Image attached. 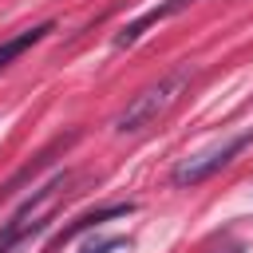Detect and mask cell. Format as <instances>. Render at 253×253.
Masks as SVG:
<instances>
[{"label":"cell","instance_id":"1","mask_svg":"<svg viewBox=\"0 0 253 253\" xmlns=\"http://www.w3.org/2000/svg\"><path fill=\"white\" fill-rule=\"evenodd\" d=\"M190 79H194V71L182 63V67H170L158 83H150L146 91H138L134 99H130V107L115 119V130L119 134H134V130H146L150 123H158L178 99H182V91L190 87Z\"/></svg>","mask_w":253,"mask_h":253},{"label":"cell","instance_id":"2","mask_svg":"<svg viewBox=\"0 0 253 253\" xmlns=\"http://www.w3.org/2000/svg\"><path fill=\"white\" fill-rule=\"evenodd\" d=\"M67 182H71L67 174H55L47 186H40V190H36V198H32V202H24V206L12 213V221L0 229V253H8L12 245H20L28 233L43 229V217L51 213V206L59 202V194L67 190Z\"/></svg>","mask_w":253,"mask_h":253},{"label":"cell","instance_id":"3","mask_svg":"<svg viewBox=\"0 0 253 253\" xmlns=\"http://www.w3.org/2000/svg\"><path fill=\"white\" fill-rule=\"evenodd\" d=\"M249 142H253V126L241 130V134H229L221 146H213V150H206V154H198V158H186V162L174 170V182H178V186H198V182H206V178L217 174L233 154H241Z\"/></svg>","mask_w":253,"mask_h":253},{"label":"cell","instance_id":"4","mask_svg":"<svg viewBox=\"0 0 253 253\" xmlns=\"http://www.w3.org/2000/svg\"><path fill=\"white\" fill-rule=\"evenodd\" d=\"M186 4H190V0H166V4L150 8V12H142L138 20H130V24H126V28H123V32L115 36V47H126V43H134V40H138V36H142V32H146L150 24H158V20L174 16V12H178V8H186Z\"/></svg>","mask_w":253,"mask_h":253},{"label":"cell","instance_id":"5","mask_svg":"<svg viewBox=\"0 0 253 253\" xmlns=\"http://www.w3.org/2000/svg\"><path fill=\"white\" fill-rule=\"evenodd\" d=\"M130 210H134L130 202H115V206H103V210H95V213H83L71 229H63V237H59L55 245H63V241H71L75 233H83V229H91V225H103V221H111V217H126Z\"/></svg>","mask_w":253,"mask_h":253},{"label":"cell","instance_id":"6","mask_svg":"<svg viewBox=\"0 0 253 253\" xmlns=\"http://www.w3.org/2000/svg\"><path fill=\"white\" fill-rule=\"evenodd\" d=\"M47 32H51V24H40V28H28V32H20L16 40H4V43H0V67H8L16 55H24L32 43H40Z\"/></svg>","mask_w":253,"mask_h":253},{"label":"cell","instance_id":"7","mask_svg":"<svg viewBox=\"0 0 253 253\" xmlns=\"http://www.w3.org/2000/svg\"><path fill=\"white\" fill-rule=\"evenodd\" d=\"M119 245V237H111V241H99V245H87L83 253H107V249H115Z\"/></svg>","mask_w":253,"mask_h":253},{"label":"cell","instance_id":"8","mask_svg":"<svg viewBox=\"0 0 253 253\" xmlns=\"http://www.w3.org/2000/svg\"><path fill=\"white\" fill-rule=\"evenodd\" d=\"M217 253H237V249H217Z\"/></svg>","mask_w":253,"mask_h":253}]
</instances>
